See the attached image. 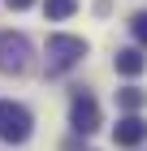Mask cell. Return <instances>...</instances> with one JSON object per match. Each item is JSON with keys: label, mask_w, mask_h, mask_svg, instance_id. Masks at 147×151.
Returning <instances> with one entry per match:
<instances>
[{"label": "cell", "mask_w": 147, "mask_h": 151, "mask_svg": "<svg viewBox=\"0 0 147 151\" xmlns=\"http://www.w3.org/2000/svg\"><path fill=\"white\" fill-rule=\"evenodd\" d=\"M82 56H87V39H78V35H48V47H43L48 78H61V73H69Z\"/></svg>", "instance_id": "cell-1"}, {"label": "cell", "mask_w": 147, "mask_h": 151, "mask_svg": "<svg viewBox=\"0 0 147 151\" xmlns=\"http://www.w3.org/2000/svg\"><path fill=\"white\" fill-rule=\"evenodd\" d=\"M30 129H35L30 108L13 104V99H0V142H26Z\"/></svg>", "instance_id": "cell-2"}, {"label": "cell", "mask_w": 147, "mask_h": 151, "mask_svg": "<svg viewBox=\"0 0 147 151\" xmlns=\"http://www.w3.org/2000/svg\"><path fill=\"white\" fill-rule=\"evenodd\" d=\"M69 125H74V134H95L100 129V104H95V95L91 91H74V99H69Z\"/></svg>", "instance_id": "cell-3"}, {"label": "cell", "mask_w": 147, "mask_h": 151, "mask_svg": "<svg viewBox=\"0 0 147 151\" xmlns=\"http://www.w3.org/2000/svg\"><path fill=\"white\" fill-rule=\"evenodd\" d=\"M30 69V39L4 30L0 35V73H26Z\"/></svg>", "instance_id": "cell-4"}, {"label": "cell", "mask_w": 147, "mask_h": 151, "mask_svg": "<svg viewBox=\"0 0 147 151\" xmlns=\"http://www.w3.org/2000/svg\"><path fill=\"white\" fill-rule=\"evenodd\" d=\"M143 138H147V121L138 112H125L121 121L113 125V142H117V147H138Z\"/></svg>", "instance_id": "cell-5"}, {"label": "cell", "mask_w": 147, "mask_h": 151, "mask_svg": "<svg viewBox=\"0 0 147 151\" xmlns=\"http://www.w3.org/2000/svg\"><path fill=\"white\" fill-rule=\"evenodd\" d=\"M113 65H117V73H121V78H138V73L147 69V56L138 52V47H121V52L113 56Z\"/></svg>", "instance_id": "cell-6"}, {"label": "cell", "mask_w": 147, "mask_h": 151, "mask_svg": "<svg viewBox=\"0 0 147 151\" xmlns=\"http://www.w3.org/2000/svg\"><path fill=\"white\" fill-rule=\"evenodd\" d=\"M43 13H48V22H65L78 13V0H43Z\"/></svg>", "instance_id": "cell-7"}, {"label": "cell", "mask_w": 147, "mask_h": 151, "mask_svg": "<svg viewBox=\"0 0 147 151\" xmlns=\"http://www.w3.org/2000/svg\"><path fill=\"white\" fill-rule=\"evenodd\" d=\"M143 104H147V91H138V86H121L117 91V108H125V112H138Z\"/></svg>", "instance_id": "cell-8"}, {"label": "cell", "mask_w": 147, "mask_h": 151, "mask_svg": "<svg viewBox=\"0 0 147 151\" xmlns=\"http://www.w3.org/2000/svg\"><path fill=\"white\" fill-rule=\"evenodd\" d=\"M130 30H134V39H138V43L147 47V9H143V13H134V17H130Z\"/></svg>", "instance_id": "cell-9"}, {"label": "cell", "mask_w": 147, "mask_h": 151, "mask_svg": "<svg viewBox=\"0 0 147 151\" xmlns=\"http://www.w3.org/2000/svg\"><path fill=\"white\" fill-rule=\"evenodd\" d=\"M4 4H9V9H13V13H22V9H30L35 0H4Z\"/></svg>", "instance_id": "cell-10"}]
</instances>
